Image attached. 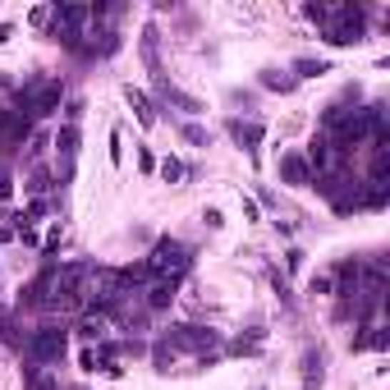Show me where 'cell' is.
<instances>
[{
    "mask_svg": "<svg viewBox=\"0 0 390 390\" xmlns=\"http://www.w3.org/2000/svg\"><path fill=\"white\" fill-rule=\"evenodd\" d=\"M60 79H32L19 88V101H14V111L24 115V120H41V115H51V111H60Z\"/></svg>",
    "mask_w": 390,
    "mask_h": 390,
    "instance_id": "obj_3",
    "label": "cell"
},
{
    "mask_svg": "<svg viewBox=\"0 0 390 390\" xmlns=\"http://www.w3.org/2000/svg\"><path fill=\"white\" fill-rule=\"evenodd\" d=\"M312 24H321V37L331 46H359L363 41V5H303Z\"/></svg>",
    "mask_w": 390,
    "mask_h": 390,
    "instance_id": "obj_1",
    "label": "cell"
},
{
    "mask_svg": "<svg viewBox=\"0 0 390 390\" xmlns=\"http://www.w3.org/2000/svg\"><path fill=\"white\" fill-rule=\"evenodd\" d=\"M262 88H271V92H294L299 79H294V74H285V69H262Z\"/></svg>",
    "mask_w": 390,
    "mask_h": 390,
    "instance_id": "obj_15",
    "label": "cell"
},
{
    "mask_svg": "<svg viewBox=\"0 0 390 390\" xmlns=\"http://www.w3.org/2000/svg\"><path fill=\"white\" fill-rule=\"evenodd\" d=\"M156 344L170 354V359L189 354V359H198V363H211V354L221 349V331H211V326H170Z\"/></svg>",
    "mask_w": 390,
    "mask_h": 390,
    "instance_id": "obj_2",
    "label": "cell"
},
{
    "mask_svg": "<svg viewBox=\"0 0 390 390\" xmlns=\"http://www.w3.org/2000/svg\"><path fill=\"white\" fill-rule=\"evenodd\" d=\"M202 221H207V225H211V230H221V225H225V216H221V211H216V207H207V211H202Z\"/></svg>",
    "mask_w": 390,
    "mask_h": 390,
    "instance_id": "obj_21",
    "label": "cell"
},
{
    "mask_svg": "<svg viewBox=\"0 0 390 390\" xmlns=\"http://www.w3.org/2000/svg\"><path fill=\"white\" fill-rule=\"evenodd\" d=\"M56 161H60V179L74 175V161H79V124H60L56 134Z\"/></svg>",
    "mask_w": 390,
    "mask_h": 390,
    "instance_id": "obj_7",
    "label": "cell"
},
{
    "mask_svg": "<svg viewBox=\"0 0 390 390\" xmlns=\"http://www.w3.org/2000/svg\"><path fill=\"white\" fill-rule=\"evenodd\" d=\"M161 179H166V184H179V179H184V166H179L175 156H166V161H161Z\"/></svg>",
    "mask_w": 390,
    "mask_h": 390,
    "instance_id": "obj_19",
    "label": "cell"
},
{
    "mask_svg": "<svg viewBox=\"0 0 390 390\" xmlns=\"http://www.w3.org/2000/svg\"><path fill=\"white\" fill-rule=\"evenodd\" d=\"M285 266H289V271L303 266V253H299V248H289V253H285Z\"/></svg>",
    "mask_w": 390,
    "mask_h": 390,
    "instance_id": "obj_22",
    "label": "cell"
},
{
    "mask_svg": "<svg viewBox=\"0 0 390 390\" xmlns=\"http://www.w3.org/2000/svg\"><path fill=\"white\" fill-rule=\"evenodd\" d=\"M124 96H129V106L138 111V124H143V129L156 124V106H151V96H147L143 88H124Z\"/></svg>",
    "mask_w": 390,
    "mask_h": 390,
    "instance_id": "obj_12",
    "label": "cell"
},
{
    "mask_svg": "<svg viewBox=\"0 0 390 390\" xmlns=\"http://www.w3.org/2000/svg\"><path fill=\"white\" fill-rule=\"evenodd\" d=\"M225 134L234 138V143H239L248 156H253L257 147H262V138H266V129L257 124V120H225Z\"/></svg>",
    "mask_w": 390,
    "mask_h": 390,
    "instance_id": "obj_9",
    "label": "cell"
},
{
    "mask_svg": "<svg viewBox=\"0 0 390 390\" xmlns=\"http://www.w3.org/2000/svg\"><path fill=\"white\" fill-rule=\"evenodd\" d=\"M321 381H326V372H321V354L308 349V354H303V390H317Z\"/></svg>",
    "mask_w": 390,
    "mask_h": 390,
    "instance_id": "obj_13",
    "label": "cell"
},
{
    "mask_svg": "<svg viewBox=\"0 0 390 390\" xmlns=\"http://www.w3.org/2000/svg\"><path fill=\"white\" fill-rule=\"evenodd\" d=\"M257 349H262V331L239 335V340H234V354H257Z\"/></svg>",
    "mask_w": 390,
    "mask_h": 390,
    "instance_id": "obj_18",
    "label": "cell"
},
{
    "mask_svg": "<svg viewBox=\"0 0 390 390\" xmlns=\"http://www.w3.org/2000/svg\"><path fill=\"white\" fill-rule=\"evenodd\" d=\"M147 276H166V280H179L184 271L193 266V248L179 244V239H156L151 244V253L143 257Z\"/></svg>",
    "mask_w": 390,
    "mask_h": 390,
    "instance_id": "obj_4",
    "label": "cell"
},
{
    "mask_svg": "<svg viewBox=\"0 0 390 390\" xmlns=\"http://www.w3.org/2000/svg\"><path fill=\"white\" fill-rule=\"evenodd\" d=\"M143 60H147V69L156 74V79H166V74H161V56H156V28L143 32Z\"/></svg>",
    "mask_w": 390,
    "mask_h": 390,
    "instance_id": "obj_16",
    "label": "cell"
},
{
    "mask_svg": "<svg viewBox=\"0 0 390 390\" xmlns=\"http://www.w3.org/2000/svg\"><path fill=\"white\" fill-rule=\"evenodd\" d=\"M280 179L294 184V189H308V184H312L308 156H303V151H285V156H280Z\"/></svg>",
    "mask_w": 390,
    "mask_h": 390,
    "instance_id": "obj_10",
    "label": "cell"
},
{
    "mask_svg": "<svg viewBox=\"0 0 390 390\" xmlns=\"http://www.w3.org/2000/svg\"><path fill=\"white\" fill-rule=\"evenodd\" d=\"M64 344H69V331H60V326H37V331L24 340V354H28L32 367H51V363L64 359Z\"/></svg>",
    "mask_w": 390,
    "mask_h": 390,
    "instance_id": "obj_5",
    "label": "cell"
},
{
    "mask_svg": "<svg viewBox=\"0 0 390 390\" xmlns=\"http://www.w3.org/2000/svg\"><path fill=\"white\" fill-rule=\"evenodd\" d=\"M184 138H189L193 147H207V143H211V134H207L202 124H184Z\"/></svg>",
    "mask_w": 390,
    "mask_h": 390,
    "instance_id": "obj_20",
    "label": "cell"
},
{
    "mask_svg": "<svg viewBox=\"0 0 390 390\" xmlns=\"http://www.w3.org/2000/svg\"><path fill=\"white\" fill-rule=\"evenodd\" d=\"M175 289H179V280L147 276V280H143V303H147V312H161V308H170V303H175Z\"/></svg>",
    "mask_w": 390,
    "mask_h": 390,
    "instance_id": "obj_8",
    "label": "cell"
},
{
    "mask_svg": "<svg viewBox=\"0 0 390 390\" xmlns=\"http://www.w3.org/2000/svg\"><path fill=\"white\" fill-rule=\"evenodd\" d=\"M79 335H83L88 344H101V340H106V317H101V312H88V317L79 321Z\"/></svg>",
    "mask_w": 390,
    "mask_h": 390,
    "instance_id": "obj_14",
    "label": "cell"
},
{
    "mask_svg": "<svg viewBox=\"0 0 390 390\" xmlns=\"http://www.w3.org/2000/svg\"><path fill=\"white\" fill-rule=\"evenodd\" d=\"M321 74H331L326 60H294V79H321Z\"/></svg>",
    "mask_w": 390,
    "mask_h": 390,
    "instance_id": "obj_17",
    "label": "cell"
},
{
    "mask_svg": "<svg viewBox=\"0 0 390 390\" xmlns=\"http://www.w3.org/2000/svg\"><path fill=\"white\" fill-rule=\"evenodd\" d=\"M9 32H14V28H9V24H0V41H5V37H9Z\"/></svg>",
    "mask_w": 390,
    "mask_h": 390,
    "instance_id": "obj_23",
    "label": "cell"
},
{
    "mask_svg": "<svg viewBox=\"0 0 390 390\" xmlns=\"http://www.w3.org/2000/svg\"><path fill=\"white\" fill-rule=\"evenodd\" d=\"M32 134V120H24L19 111H0V156L14 147H24V138Z\"/></svg>",
    "mask_w": 390,
    "mask_h": 390,
    "instance_id": "obj_6",
    "label": "cell"
},
{
    "mask_svg": "<svg viewBox=\"0 0 390 390\" xmlns=\"http://www.w3.org/2000/svg\"><path fill=\"white\" fill-rule=\"evenodd\" d=\"M156 96H161V106H175V111H184V115H202V101H198V96L179 92L175 83H166V79H156Z\"/></svg>",
    "mask_w": 390,
    "mask_h": 390,
    "instance_id": "obj_11",
    "label": "cell"
}]
</instances>
